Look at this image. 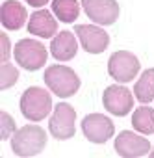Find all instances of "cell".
Listing matches in <instances>:
<instances>
[{
	"instance_id": "cell-1",
	"label": "cell",
	"mask_w": 154,
	"mask_h": 158,
	"mask_svg": "<svg viewBox=\"0 0 154 158\" xmlns=\"http://www.w3.org/2000/svg\"><path fill=\"white\" fill-rule=\"evenodd\" d=\"M47 147V132L39 125H26L11 136V151L15 156H37Z\"/></svg>"
},
{
	"instance_id": "cell-2",
	"label": "cell",
	"mask_w": 154,
	"mask_h": 158,
	"mask_svg": "<svg viewBox=\"0 0 154 158\" xmlns=\"http://www.w3.org/2000/svg\"><path fill=\"white\" fill-rule=\"evenodd\" d=\"M43 80L48 86V89L59 99H69L80 89L78 74L67 65H50L43 74Z\"/></svg>"
},
{
	"instance_id": "cell-3",
	"label": "cell",
	"mask_w": 154,
	"mask_h": 158,
	"mask_svg": "<svg viewBox=\"0 0 154 158\" xmlns=\"http://www.w3.org/2000/svg\"><path fill=\"white\" fill-rule=\"evenodd\" d=\"M52 110V97L43 88L32 86L21 97V112L28 121H43Z\"/></svg>"
},
{
	"instance_id": "cell-4",
	"label": "cell",
	"mask_w": 154,
	"mask_h": 158,
	"mask_svg": "<svg viewBox=\"0 0 154 158\" xmlns=\"http://www.w3.org/2000/svg\"><path fill=\"white\" fill-rule=\"evenodd\" d=\"M139 67H141L139 60L128 50H117L108 60V73L119 84L132 82L134 76H137L139 73Z\"/></svg>"
},
{
	"instance_id": "cell-5",
	"label": "cell",
	"mask_w": 154,
	"mask_h": 158,
	"mask_svg": "<svg viewBox=\"0 0 154 158\" xmlns=\"http://www.w3.org/2000/svg\"><path fill=\"white\" fill-rule=\"evenodd\" d=\"M13 56H15V61L26 69V71H37L45 65L47 61V48L39 43V41H34V39H21L15 48H13Z\"/></svg>"
},
{
	"instance_id": "cell-6",
	"label": "cell",
	"mask_w": 154,
	"mask_h": 158,
	"mask_svg": "<svg viewBox=\"0 0 154 158\" xmlns=\"http://www.w3.org/2000/svg\"><path fill=\"white\" fill-rule=\"evenodd\" d=\"M74 121H76L74 108L67 102H59L54 106V114L48 121V130L56 139H71L76 132Z\"/></svg>"
},
{
	"instance_id": "cell-7",
	"label": "cell",
	"mask_w": 154,
	"mask_h": 158,
	"mask_svg": "<svg viewBox=\"0 0 154 158\" xmlns=\"http://www.w3.org/2000/svg\"><path fill=\"white\" fill-rule=\"evenodd\" d=\"M102 104L110 114L117 117H124L134 108V95L124 86H119V84L108 86L102 93Z\"/></svg>"
},
{
	"instance_id": "cell-8",
	"label": "cell",
	"mask_w": 154,
	"mask_h": 158,
	"mask_svg": "<svg viewBox=\"0 0 154 158\" xmlns=\"http://www.w3.org/2000/svg\"><path fill=\"white\" fill-rule=\"evenodd\" d=\"M82 132L91 143H106L113 136L115 127L110 117L102 114H89L82 121Z\"/></svg>"
},
{
	"instance_id": "cell-9",
	"label": "cell",
	"mask_w": 154,
	"mask_h": 158,
	"mask_svg": "<svg viewBox=\"0 0 154 158\" xmlns=\"http://www.w3.org/2000/svg\"><path fill=\"white\" fill-rule=\"evenodd\" d=\"M82 8L93 23L102 26H110L119 19L117 0H82Z\"/></svg>"
},
{
	"instance_id": "cell-10",
	"label": "cell",
	"mask_w": 154,
	"mask_h": 158,
	"mask_svg": "<svg viewBox=\"0 0 154 158\" xmlns=\"http://www.w3.org/2000/svg\"><path fill=\"white\" fill-rule=\"evenodd\" d=\"M115 152L123 158H141L150 152V143L143 136H137L130 130H123L115 138Z\"/></svg>"
},
{
	"instance_id": "cell-11",
	"label": "cell",
	"mask_w": 154,
	"mask_h": 158,
	"mask_svg": "<svg viewBox=\"0 0 154 158\" xmlns=\"http://www.w3.org/2000/svg\"><path fill=\"white\" fill-rule=\"evenodd\" d=\"M74 34L78 35L80 45L86 52L89 54H100L108 48L110 45V35L108 32H104L99 26H91V24H78L74 26Z\"/></svg>"
},
{
	"instance_id": "cell-12",
	"label": "cell",
	"mask_w": 154,
	"mask_h": 158,
	"mask_svg": "<svg viewBox=\"0 0 154 158\" xmlns=\"http://www.w3.org/2000/svg\"><path fill=\"white\" fill-rule=\"evenodd\" d=\"M76 52H78V43H76L74 34L69 30L59 32L50 43V54L58 61H69L76 56Z\"/></svg>"
},
{
	"instance_id": "cell-13",
	"label": "cell",
	"mask_w": 154,
	"mask_h": 158,
	"mask_svg": "<svg viewBox=\"0 0 154 158\" xmlns=\"http://www.w3.org/2000/svg\"><path fill=\"white\" fill-rule=\"evenodd\" d=\"M26 8L17 0H6L0 8V23L6 30H19L26 23Z\"/></svg>"
},
{
	"instance_id": "cell-14",
	"label": "cell",
	"mask_w": 154,
	"mask_h": 158,
	"mask_svg": "<svg viewBox=\"0 0 154 158\" xmlns=\"http://www.w3.org/2000/svg\"><path fill=\"white\" fill-rule=\"evenodd\" d=\"M28 32L34 34V35H37V37H43V39L54 37V34L58 32V21L52 17L50 11L39 10V11H35L34 15H30Z\"/></svg>"
},
{
	"instance_id": "cell-15",
	"label": "cell",
	"mask_w": 154,
	"mask_h": 158,
	"mask_svg": "<svg viewBox=\"0 0 154 158\" xmlns=\"http://www.w3.org/2000/svg\"><path fill=\"white\" fill-rule=\"evenodd\" d=\"M52 13L65 24H71L80 15V4L78 0H54L52 2Z\"/></svg>"
},
{
	"instance_id": "cell-16",
	"label": "cell",
	"mask_w": 154,
	"mask_h": 158,
	"mask_svg": "<svg viewBox=\"0 0 154 158\" xmlns=\"http://www.w3.org/2000/svg\"><path fill=\"white\" fill-rule=\"evenodd\" d=\"M134 95L139 102L147 104L154 99V69H147L134 86Z\"/></svg>"
},
{
	"instance_id": "cell-17",
	"label": "cell",
	"mask_w": 154,
	"mask_h": 158,
	"mask_svg": "<svg viewBox=\"0 0 154 158\" xmlns=\"http://www.w3.org/2000/svg\"><path fill=\"white\" fill-rule=\"evenodd\" d=\"M132 127L141 134H154V110L150 106H139L132 115Z\"/></svg>"
},
{
	"instance_id": "cell-18",
	"label": "cell",
	"mask_w": 154,
	"mask_h": 158,
	"mask_svg": "<svg viewBox=\"0 0 154 158\" xmlns=\"http://www.w3.org/2000/svg\"><path fill=\"white\" fill-rule=\"evenodd\" d=\"M17 80H19V71L11 63L2 61V67H0V89L11 88Z\"/></svg>"
},
{
	"instance_id": "cell-19",
	"label": "cell",
	"mask_w": 154,
	"mask_h": 158,
	"mask_svg": "<svg viewBox=\"0 0 154 158\" xmlns=\"http://www.w3.org/2000/svg\"><path fill=\"white\" fill-rule=\"evenodd\" d=\"M0 119H2V139H10L13 134H15V121L11 119V115L8 112H2L0 114Z\"/></svg>"
},
{
	"instance_id": "cell-20",
	"label": "cell",
	"mask_w": 154,
	"mask_h": 158,
	"mask_svg": "<svg viewBox=\"0 0 154 158\" xmlns=\"http://www.w3.org/2000/svg\"><path fill=\"white\" fill-rule=\"evenodd\" d=\"M2 43H4V47H2V61H8L10 60V39H8L6 34H2Z\"/></svg>"
},
{
	"instance_id": "cell-21",
	"label": "cell",
	"mask_w": 154,
	"mask_h": 158,
	"mask_svg": "<svg viewBox=\"0 0 154 158\" xmlns=\"http://www.w3.org/2000/svg\"><path fill=\"white\" fill-rule=\"evenodd\" d=\"M26 2L32 6V8H41V6H45L48 0H26Z\"/></svg>"
},
{
	"instance_id": "cell-22",
	"label": "cell",
	"mask_w": 154,
	"mask_h": 158,
	"mask_svg": "<svg viewBox=\"0 0 154 158\" xmlns=\"http://www.w3.org/2000/svg\"><path fill=\"white\" fill-rule=\"evenodd\" d=\"M150 156H154V151H152V152H150Z\"/></svg>"
}]
</instances>
